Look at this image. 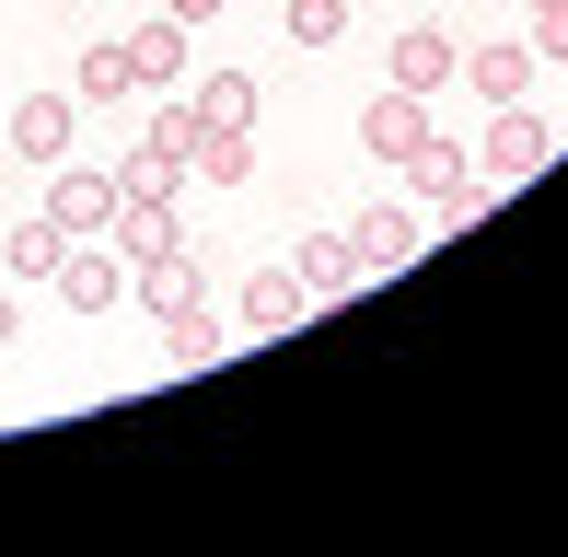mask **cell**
<instances>
[{
  "mask_svg": "<svg viewBox=\"0 0 568 557\" xmlns=\"http://www.w3.org/2000/svg\"><path fill=\"white\" fill-rule=\"evenodd\" d=\"M546 163H557V129L534 105H499V117H487V151H476L487 186H523V174H546Z\"/></svg>",
  "mask_w": 568,
  "mask_h": 557,
  "instance_id": "6da1fadb",
  "label": "cell"
},
{
  "mask_svg": "<svg viewBox=\"0 0 568 557\" xmlns=\"http://www.w3.org/2000/svg\"><path fill=\"white\" fill-rule=\"evenodd\" d=\"M395 174H406V186H418V198H429V210H442V221H464V210H487V198H499V186H476V163H464V151H453L442 129H429L418 151H406Z\"/></svg>",
  "mask_w": 568,
  "mask_h": 557,
  "instance_id": "7a4b0ae2",
  "label": "cell"
},
{
  "mask_svg": "<svg viewBox=\"0 0 568 557\" xmlns=\"http://www.w3.org/2000/svg\"><path fill=\"white\" fill-rule=\"evenodd\" d=\"M59 302H70V314H116V302H128V256H116L105 233H82L59 256Z\"/></svg>",
  "mask_w": 568,
  "mask_h": 557,
  "instance_id": "3957f363",
  "label": "cell"
},
{
  "mask_svg": "<svg viewBox=\"0 0 568 557\" xmlns=\"http://www.w3.org/2000/svg\"><path fill=\"white\" fill-rule=\"evenodd\" d=\"M47 221H59L70 244L105 233V221H116V174H93V163H47Z\"/></svg>",
  "mask_w": 568,
  "mask_h": 557,
  "instance_id": "277c9868",
  "label": "cell"
},
{
  "mask_svg": "<svg viewBox=\"0 0 568 557\" xmlns=\"http://www.w3.org/2000/svg\"><path fill=\"white\" fill-rule=\"evenodd\" d=\"M70 93H23V105H0V140L23 151V163H70Z\"/></svg>",
  "mask_w": 568,
  "mask_h": 557,
  "instance_id": "5b68a950",
  "label": "cell"
},
{
  "mask_svg": "<svg viewBox=\"0 0 568 557\" xmlns=\"http://www.w3.org/2000/svg\"><path fill=\"white\" fill-rule=\"evenodd\" d=\"M418 140H429V93H395V82H383L372 105H359V151H372V163H406Z\"/></svg>",
  "mask_w": 568,
  "mask_h": 557,
  "instance_id": "8992f818",
  "label": "cell"
},
{
  "mask_svg": "<svg viewBox=\"0 0 568 557\" xmlns=\"http://www.w3.org/2000/svg\"><path fill=\"white\" fill-rule=\"evenodd\" d=\"M128 82H140V93H174V82H186V23H174V12H151V23H128Z\"/></svg>",
  "mask_w": 568,
  "mask_h": 557,
  "instance_id": "52a82bcc",
  "label": "cell"
},
{
  "mask_svg": "<svg viewBox=\"0 0 568 557\" xmlns=\"http://www.w3.org/2000/svg\"><path fill=\"white\" fill-rule=\"evenodd\" d=\"M105 244H116L128 267H151V256H174V244H186V221H174V198H116Z\"/></svg>",
  "mask_w": 568,
  "mask_h": 557,
  "instance_id": "ba28073f",
  "label": "cell"
},
{
  "mask_svg": "<svg viewBox=\"0 0 568 557\" xmlns=\"http://www.w3.org/2000/svg\"><path fill=\"white\" fill-rule=\"evenodd\" d=\"M453 70H464V47L442 36V23H406V36H395V59H383V82H395V93H442Z\"/></svg>",
  "mask_w": 568,
  "mask_h": 557,
  "instance_id": "9c48e42d",
  "label": "cell"
},
{
  "mask_svg": "<svg viewBox=\"0 0 568 557\" xmlns=\"http://www.w3.org/2000/svg\"><path fill=\"white\" fill-rule=\"evenodd\" d=\"M291 278H302V302H337V291H359V244L348 233H302V256H291Z\"/></svg>",
  "mask_w": 568,
  "mask_h": 557,
  "instance_id": "30bf717a",
  "label": "cell"
},
{
  "mask_svg": "<svg viewBox=\"0 0 568 557\" xmlns=\"http://www.w3.org/2000/svg\"><path fill=\"white\" fill-rule=\"evenodd\" d=\"M348 244H359V267H372V278H395L406 256H418V210H395V198H383V210L348 221Z\"/></svg>",
  "mask_w": 568,
  "mask_h": 557,
  "instance_id": "8fae6325",
  "label": "cell"
},
{
  "mask_svg": "<svg viewBox=\"0 0 568 557\" xmlns=\"http://www.w3.org/2000/svg\"><path fill=\"white\" fill-rule=\"evenodd\" d=\"M128 291L151 302V314H197V291H210V267L174 244V256H151V267H128Z\"/></svg>",
  "mask_w": 568,
  "mask_h": 557,
  "instance_id": "7c38bea8",
  "label": "cell"
},
{
  "mask_svg": "<svg viewBox=\"0 0 568 557\" xmlns=\"http://www.w3.org/2000/svg\"><path fill=\"white\" fill-rule=\"evenodd\" d=\"M453 82H476L487 105H523V93H534V47H464Z\"/></svg>",
  "mask_w": 568,
  "mask_h": 557,
  "instance_id": "4fadbf2b",
  "label": "cell"
},
{
  "mask_svg": "<svg viewBox=\"0 0 568 557\" xmlns=\"http://www.w3.org/2000/svg\"><path fill=\"white\" fill-rule=\"evenodd\" d=\"M59 256H70V233H59V221H12V233H0V267H12V278H59Z\"/></svg>",
  "mask_w": 568,
  "mask_h": 557,
  "instance_id": "5bb4252c",
  "label": "cell"
},
{
  "mask_svg": "<svg viewBox=\"0 0 568 557\" xmlns=\"http://www.w3.org/2000/svg\"><path fill=\"white\" fill-rule=\"evenodd\" d=\"M186 174H197V186H244V174H255V129H197Z\"/></svg>",
  "mask_w": 568,
  "mask_h": 557,
  "instance_id": "9a60e30c",
  "label": "cell"
},
{
  "mask_svg": "<svg viewBox=\"0 0 568 557\" xmlns=\"http://www.w3.org/2000/svg\"><path fill=\"white\" fill-rule=\"evenodd\" d=\"M128 93H140V82H128V47H116V36L82 47V70H70V105H128Z\"/></svg>",
  "mask_w": 568,
  "mask_h": 557,
  "instance_id": "2e32d148",
  "label": "cell"
},
{
  "mask_svg": "<svg viewBox=\"0 0 568 557\" xmlns=\"http://www.w3.org/2000/svg\"><path fill=\"white\" fill-rule=\"evenodd\" d=\"M244 325H255V337L302 325V278H291V267H255V278H244Z\"/></svg>",
  "mask_w": 568,
  "mask_h": 557,
  "instance_id": "e0dca14e",
  "label": "cell"
},
{
  "mask_svg": "<svg viewBox=\"0 0 568 557\" xmlns=\"http://www.w3.org/2000/svg\"><path fill=\"white\" fill-rule=\"evenodd\" d=\"M197 117H210V129H255V70H210V82H197Z\"/></svg>",
  "mask_w": 568,
  "mask_h": 557,
  "instance_id": "ac0fdd59",
  "label": "cell"
},
{
  "mask_svg": "<svg viewBox=\"0 0 568 557\" xmlns=\"http://www.w3.org/2000/svg\"><path fill=\"white\" fill-rule=\"evenodd\" d=\"M174 186H186V163H174V151H128V163H116V198H174Z\"/></svg>",
  "mask_w": 568,
  "mask_h": 557,
  "instance_id": "d6986e66",
  "label": "cell"
},
{
  "mask_svg": "<svg viewBox=\"0 0 568 557\" xmlns=\"http://www.w3.org/2000/svg\"><path fill=\"white\" fill-rule=\"evenodd\" d=\"M163 348H174V372H210L221 361V325L210 314H163Z\"/></svg>",
  "mask_w": 568,
  "mask_h": 557,
  "instance_id": "ffe728a7",
  "label": "cell"
},
{
  "mask_svg": "<svg viewBox=\"0 0 568 557\" xmlns=\"http://www.w3.org/2000/svg\"><path fill=\"white\" fill-rule=\"evenodd\" d=\"M278 23H291V47H337L348 36V0H291Z\"/></svg>",
  "mask_w": 568,
  "mask_h": 557,
  "instance_id": "44dd1931",
  "label": "cell"
},
{
  "mask_svg": "<svg viewBox=\"0 0 568 557\" xmlns=\"http://www.w3.org/2000/svg\"><path fill=\"white\" fill-rule=\"evenodd\" d=\"M197 129H210V117H197V93H186V105H163V117H151V151H174V163H186V151H197Z\"/></svg>",
  "mask_w": 568,
  "mask_h": 557,
  "instance_id": "7402d4cb",
  "label": "cell"
},
{
  "mask_svg": "<svg viewBox=\"0 0 568 557\" xmlns=\"http://www.w3.org/2000/svg\"><path fill=\"white\" fill-rule=\"evenodd\" d=\"M523 47H534V59H568V0H546V12H534V36H523Z\"/></svg>",
  "mask_w": 568,
  "mask_h": 557,
  "instance_id": "603a6c76",
  "label": "cell"
},
{
  "mask_svg": "<svg viewBox=\"0 0 568 557\" xmlns=\"http://www.w3.org/2000/svg\"><path fill=\"white\" fill-rule=\"evenodd\" d=\"M163 12H174V23L197 36V23H210V12H232V0H163Z\"/></svg>",
  "mask_w": 568,
  "mask_h": 557,
  "instance_id": "cb8c5ba5",
  "label": "cell"
},
{
  "mask_svg": "<svg viewBox=\"0 0 568 557\" xmlns=\"http://www.w3.org/2000/svg\"><path fill=\"white\" fill-rule=\"evenodd\" d=\"M12 337H23V302H12V291H0V348H12Z\"/></svg>",
  "mask_w": 568,
  "mask_h": 557,
  "instance_id": "d4e9b609",
  "label": "cell"
},
{
  "mask_svg": "<svg viewBox=\"0 0 568 557\" xmlns=\"http://www.w3.org/2000/svg\"><path fill=\"white\" fill-rule=\"evenodd\" d=\"M0 105H12V93H0Z\"/></svg>",
  "mask_w": 568,
  "mask_h": 557,
  "instance_id": "484cf974",
  "label": "cell"
}]
</instances>
